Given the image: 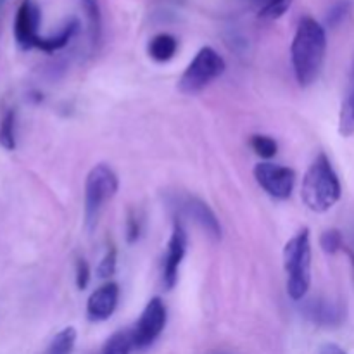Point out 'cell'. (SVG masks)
Wrapping results in <instances>:
<instances>
[{
    "label": "cell",
    "mask_w": 354,
    "mask_h": 354,
    "mask_svg": "<svg viewBox=\"0 0 354 354\" xmlns=\"http://www.w3.org/2000/svg\"><path fill=\"white\" fill-rule=\"evenodd\" d=\"M256 182L275 199H289L296 185V173L275 162H259L254 168Z\"/></svg>",
    "instance_id": "obj_8"
},
{
    "label": "cell",
    "mask_w": 354,
    "mask_h": 354,
    "mask_svg": "<svg viewBox=\"0 0 354 354\" xmlns=\"http://www.w3.org/2000/svg\"><path fill=\"white\" fill-rule=\"evenodd\" d=\"M166 317H168L166 315V304L162 303L161 297H152L147 306L144 308V311H142L133 330H131L133 348L145 349L154 344L156 339L165 330Z\"/></svg>",
    "instance_id": "obj_6"
},
{
    "label": "cell",
    "mask_w": 354,
    "mask_h": 354,
    "mask_svg": "<svg viewBox=\"0 0 354 354\" xmlns=\"http://www.w3.org/2000/svg\"><path fill=\"white\" fill-rule=\"evenodd\" d=\"M176 50H178V41L173 35L159 33L149 41L147 52L154 61L158 62H168L169 59L175 57Z\"/></svg>",
    "instance_id": "obj_13"
},
{
    "label": "cell",
    "mask_w": 354,
    "mask_h": 354,
    "mask_svg": "<svg viewBox=\"0 0 354 354\" xmlns=\"http://www.w3.org/2000/svg\"><path fill=\"white\" fill-rule=\"evenodd\" d=\"M120 187V180L109 165H95L85 180V228L92 232L97 227L102 207L113 199Z\"/></svg>",
    "instance_id": "obj_4"
},
{
    "label": "cell",
    "mask_w": 354,
    "mask_h": 354,
    "mask_svg": "<svg viewBox=\"0 0 354 354\" xmlns=\"http://www.w3.org/2000/svg\"><path fill=\"white\" fill-rule=\"evenodd\" d=\"M140 232H142L140 218H138V214L135 213V211H131V213L128 214V220H127V241L130 242V244L137 242L138 237H140Z\"/></svg>",
    "instance_id": "obj_26"
},
{
    "label": "cell",
    "mask_w": 354,
    "mask_h": 354,
    "mask_svg": "<svg viewBox=\"0 0 354 354\" xmlns=\"http://www.w3.org/2000/svg\"><path fill=\"white\" fill-rule=\"evenodd\" d=\"M320 354H348L341 346L334 344V342H327L320 348Z\"/></svg>",
    "instance_id": "obj_27"
},
{
    "label": "cell",
    "mask_w": 354,
    "mask_h": 354,
    "mask_svg": "<svg viewBox=\"0 0 354 354\" xmlns=\"http://www.w3.org/2000/svg\"><path fill=\"white\" fill-rule=\"evenodd\" d=\"M327 52V33L325 28L313 17H303L297 24L290 59L294 75L301 86H308L317 82Z\"/></svg>",
    "instance_id": "obj_1"
},
{
    "label": "cell",
    "mask_w": 354,
    "mask_h": 354,
    "mask_svg": "<svg viewBox=\"0 0 354 354\" xmlns=\"http://www.w3.org/2000/svg\"><path fill=\"white\" fill-rule=\"evenodd\" d=\"M225 64L223 57L213 47H203L190 61L183 75L178 80V90L185 95H194L206 88L209 83L223 75Z\"/></svg>",
    "instance_id": "obj_5"
},
{
    "label": "cell",
    "mask_w": 354,
    "mask_h": 354,
    "mask_svg": "<svg viewBox=\"0 0 354 354\" xmlns=\"http://www.w3.org/2000/svg\"><path fill=\"white\" fill-rule=\"evenodd\" d=\"M342 196V187L339 176L332 166L327 154H318L311 162L301 187L303 203L315 213H325L339 203Z\"/></svg>",
    "instance_id": "obj_2"
},
{
    "label": "cell",
    "mask_w": 354,
    "mask_h": 354,
    "mask_svg": "<svg viewBox=\"0 0 354 354\" xmlns=\"http://www.w3.org/2000/svg\"><path fill=\"white\" fill-rule=\"evenodd\" d=\"M83 10H85L86 23H88V37L92 48L100 44L102 37V12H100L99 0H80Z\"/></svg>",
    "instance_id": "obj_15"
},
{
    "label": "cell",
    "mask_w": 354,
    "mask_h": 354,
    "mask_svg": "<svg viewBox=\"0 0 354 354\" xmlns=\"http://www.w3.org/2000/svg\"><path fill=\"white\" fill-rule=\"evenodd\" d=\"M348 256H349V259H351V266H353V273H354V251L348 249Z\"/></svg>",
    "instance_id": "obj_28"
},
{
    "label": "cell",
    "mask_w": 354,
    "mask_h": 354,
    "mask_svg": "<svg viewBox=\"0 0 354 354\" xmlns=\"http://www.w3.org/2000/svg\"><path fill=\"white\" fill-rule=\"evenodd\" d=\"M187 252V232L178 220L173 225L171 237H169L168 249H166L165 263H162V283L166 289H173L178 282L180 265Z\"/></svg>",
    "instance_id": "obj_11"
},
{
    "label": "cell",
    "mask_w": 354,
    "mask_h": 354,
    "mask_svg": "<svg viewBox=\"0 0 354 354\" xmlns=\"http://www.w3.org/2000/svg\"><path fill=\"white\" fill-rule=\"evenodd\" d=\"M320 248L324 249L327 254H335V252L341 251L344 248V239H342V234L335 228H330V230L324 232L320 237Z\"/></svg>",
    "instance_id": "obj_22"
},
{
    "label": "cell",
    "mask_w": 354,
    "mask_h": 354,
    "mask_svg": "<svg viewBox=\"0 0 354 354\" xmlns=\"http://www.w3.org/2000/svg\"><path fill=\"white\" fill-rule=\"evenodd\" d=\"M116 261H118L116 249L111 245V248L107 249L106 254H104L99 268H97V275H99L100 279H109V277H113L114 272H116Z\"/></svg>",
    "instance_id": "obj_24"
},
{
    "label": "cell",
    "mask_w": 354,
    "mask_h": 354,
    "mask_svg": "<svg viewBox=\"0 0 354 354\" xmlns=\"http://www.w3.org/2000/svg\"><path fill=\"white\" fill-rule=\"evenodd\" d=\"M76 344V330L73 327L62 328L54 335L45 354H71Z\"/></svg>",
    "instance_id": "obj_17"
},
{
    "label": "cell",
    "mask_w": 354,
    "mask_h": 354,
    "mask_svg": "<svg viewBox=\"0 0 354 354\" xmlns=\"http://www.w3.org/2000/svg\"><path fill=\"white\" fill-rule=\"evenodd\" d=\"M290 3H292V0H266L265 3H261L259 17H263V19H279L280 16L287 12Z\"/></svg>",
    "instance_id": "obj_21"
},
{
    "label": "cell",
    "mask_w": 354,
    "mask_h": 354,
    "mask_svg": "<svg viewBox=\"0 0 354 354\" xmlns=\"http://www.w3.org/2000/svg\"><path fill=\"white\" fill-rule=\"evenodd\" d=\"M131 348H133L131 330H120L107 339L100 354H130Z\"/></svg>",
    "instance_id": "obj_19"
},
{
    "label": "cell",
    "mask_w": 354,
    "mask_h": 354,
    "mask_svg": "<svg viewBox=\"0 0 354 354\" xmlns=\"http://www.w3.org/2000/svg\"><path fill=\"white\" fill-rule=\"evenodd\" d=\"M38 26H40V9L33 0H23L17 7L16 19H14V37L19 44L21 48H37L40 35H38Z\"/></svg>",
    "instance_id": "obj_10"
},
{
    "label": "cell",
    "mask_w": 354,
    "mask_h": 354,
    "mask_svg": "<svg viewBox=\"0 0 354 354\" xmlns=\"http://www.w3.org/2000/svg\"><path fill=\"white\" fill-rule=\"evenodd\" d=\"M287 273V292L292 301H303L311 286V239L310 230L297 232L283 248Z\"/></svg>",
    "instance_id": "obj_3"
},
{
    "label": "cell",
    "mask_w": 354,
    "mask_h": 354,
    "mask_svg": "<svg viewBox=\"0 0 354 354\" xmlns=\"http://www.w3.org/2000/svg\"><path fill=\"white\" fill-rule=\"evenodd\" d=\"M0 145L6 151L16 149V113L14 109H7L0 120Z\"/></svg>",
    "instance_id": "obj_18"
},
{
    "label": "cell",
    "mask_w": 354,
    "mask_h": 354,
    "mask_svg": "<svg viewBox=\"0 0 354 354\" xmlns=\"http://www.w3.org/2000/svg\"><path fill=\"white\" fill-rule=\"evenodd\" d=\"M339 131L342 137L354 135V61L351 69V80H349V90L346 99L342 100L341 114H339Z\"/></svg>",
    "instance_id": "obj_16"
},
{
    "label": "cell",
    "mask_w": 354,
    "mask_h": 354,
    "mask_svg": "<svg viewBox=\"0 0 354 354\" xmlns=\"http://www.w3.org/2000/svg\"><path fill=\"white\" fill-rule=\"evenodd\" d=\"M251 147L256 154L265 159L273 158L279 152V144L272 137H268V135H252Z\"/></svg>",
    "instance_id": "obj_20"
},
{
    "label": "cell",
    "mask_w": 354,
    "mask_h": 354,
    "mask_svg": "<svg viewBox=\"0 0 354 354\" xmlns=\"http://www.w3.org/2000/svg\"><path fill=\"white\" fill-rule=\"evenodd\" d=\"M120 301V287L116 282H107L86 301V317L92 322H104L113 317Z\"/></svg>",
    "instance_id": "obj_12"
},
{
    "label": "cell",
    "mask_w": 354,
    "mask_h": 354,
    "mask_svg": "<svg viewBox=\"0 0 354 354\" xmlns=\"http://www.w3.org/2000/svg\"><path fill=\"white\" fill-rule=\"evenodd\" d=\"M301 313L311 324L324 328L341 327L346 320V306L341 301H332L327 297H313L303 301Z\"/></svg>",
    "instance_id": "obj_9"
},
{
    "label": "cell",
    "mask_w": 354,
    "mask_h": 354,
    "mask_svg": "<svg viewBox=\"0 0 354 354\" xmlns=\"http://www.w3.org/2000/svg\"><path fill=\"white\" fill-rule=\"evenodd\" d=\"M351 7H353V3L349 2V0H339V2H335L327 14L328 26H332V28L339 26V24H341L342 21L349 16V12H351Z\"/></svg>",
    "instance_id": "obj_23"
},
{
    "label": "cell",
    "mask_w": 354,
    "mask_h": 354,
    "mask_svg": "<svg viewBox=\"0 0 354 354\" xmlns=\"http://www.w3.org/2000/svg\"><path fill=\"white\" fill-rule=\"evenodd\" d=\"M90 266L86 263V259L78 258L76 259V287L80 290H85L90 283Z\"/></svg>",
    "instance_id": "obj_25"
},
{
    "label": "cell",
    "mask_w": 354,
    "mask_h": 354,
    "mask_svg": "<svg viewBox=\"0 0 354 354\" xmlns=\"http://www.w3.org/2000/svg\"><path fill=\"white\" fill-rule=\"evenodd\" d=\"M78 26L80 24L76 19L69 21V23L66 24L59 33H55L54 37H41L40 40H38L37 48H40V50L44 52H48V54L55 50H61V48H64L66 45L73 40V37L78 33Z\"/></svg>",
    "instance_id": "obj_14"
},
{
    "label": "cell",
    "mask_w": 354,
    "mask_h": 354,
    "mask_svg": "<svg viewBox=\"0 0 354 354\" xmlns=\"http://www.w3.org/2000/svg\"><path fill=\"white\" fill-rule=\"evenodd\" d=\"M169 204L175 207L178 213L185 214L187 218L196 221L211 239L214 241H220L221 239V225L218 216L214 214V211L204 203L203 199L196 196H190V194H173L169 197Z\"/></svg>",
    "instance_id": "obj_7"
}]
</instances>
